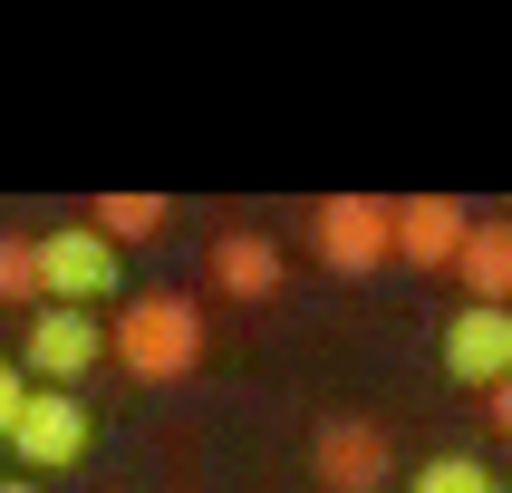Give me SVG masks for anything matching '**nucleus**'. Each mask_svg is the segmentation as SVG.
Listing matches in <instances>:
<instances>
[{
  "mask_svg": "<svg viewBox=\"0 0 512 493\" xmlns=\"http://www.w3.org/2000/svg\"><path fill=\"white\" fill-rule=\"evenodd\" d=\"M10 445H20V464H39V474H68V464L97 445V416H87L68 387H29L20 426H10Z\"/></svg>",
  "mask_w": 512,
  "mask_h": 493,
  "instance_id": "nucleus-7",
  "label": "nucleus"
},
{
  "mask_svg": "<svg viewBox=\"0 0 512 493\" xmlns=\"http://www.w3.org/2000/svg\"><path fill=\"white\" fill-rule=\"evenodd\" d=\"M310 242H319V261H329L339 281H368V271L397 261V203L387 194H329L319 223H310Z\"/></svg>",
  "mask_w": 512,
  "mask_h": 493,
  "instance_id": "nucleus-3",
  "label": "nucleus"
},
{
  "mask_svg": "<svg viewBox=\"0 0 512 493\" xmlns=\"http://www.w3.org/2000/svg\"><path fill=\"white\" fill-rule=\"evenodd\" d=\"M20 406H29V368L0 358V445H10V426H20Z\"/></svg>",
  "mask_w": 512,
  "mask_h": 493,
  "instance_id": "nucleus-14",
  "label": "nucleus"
},
{
  "mask_svg": "<svg viewBox=\"0 0 512 493\" xmlns=\"http://www.w3.org/2000/svg\"><path fill=\"white\" fill-rule=\"evenodd\" d=\"M165 213H174L165 194H97L87 232H107V242H155V232H165Z\"/></svg>",
  "mask_w": 512,
  "mask_h": 493,
  "instance_id": "nucleus-11",
  "label": "nucleus"
},
{
  "mask_svg": "<svg viewBox=\"0 0 512 493\" xmlns=\"http://www.w3.org/2000/svg\"><path fill=\"white\" fill-rule=\"evenodd\" d=\"M107 358L126 377H145V387L194 377L203 368V310L184 300V290H136V300L116 310V329H107Z\"/></svg>",
  "mask_w": 512,
  "mask_h": 493,
  "instance_id": "nucleus-1",
  "label": "nucleus"
},
{
  "mask_svg": "<svg viewBox=\"0 0 512 493\" xmlns=\"http://www.w3.org/2000/svg\"><path fill=\"white\" fill-rule=\"evenodd\" d=\"M435 358H445V377L455 387H503L512 377V310H493V300H464L445 329H435Z\"/></svg>",
  "mask_w": 512,
  "mask_h": 493,
  "instance_id": "nucleus-5",
  "label": "nucleus"
},
{
  "mask_svg": "<svg viewBox=\"0 0 512 493\" xmlns=\"http://www.w3.org/2000/svg\"><path fill=\"white\" fill-rule=\"evenodd\" d=\"M203 271H213V290H232V300H271V290H281V242H271V232H223V242L203 252Z\"/></svg>",
  "mask_w": 512,
  "mask_h": 493,
  "instance_id": "nucleus-9",
  "label": "nucleus"
},
{
  "mask_svg": "<svg viewBox=\"0 0 512 493\" xmlns=\"http://www.w3.org/2000/svg\"><path fill=\"white\" fill-rule=\"evenodd\" d=\"M29 252H39V300H49V310H87V300H107V290L126 281L116 242H107V232H87V223L29 232Z\"/></svg>",
  "mask_w": 512,
  "mask_h": 493,
  "instance_id": "nucleus-2",
  "label": "nucleus"
},
{
  "mask_svg": "<svg viewBox=\"0 0 512 493\" xmlns=\"http://www.w3.org/2000/svg\"><path fill=\"white\" fill-rule=\"evenodd\" d=\"M310 474H319V493H377L397 474V445H387L377 416H329L310 435Z\"/></svg>",
  "mask_w": 512,
  "mask_h": 493,
  "instance_id": "nucleus-4",
  "label": "nucleus"
},
{
  "mask_svg": "<svg viewBox=\"0 0 512 493\" xmlns=\"http://www.w3.org/2000/svg\"><path fill=\"white\" fill-rule=\"evenodd\" d=\"M406 493H503V474H493L484 455H426L406 474Z\"/></svg>",
  "mask_w": 512,
  "mask_h": 493,
  "instance_id": "nucleus-12",
  "label": "nucleus"
},
{
  "mask_svg": "<svg viewBox=\"0 0 512 493\" xmlns=\"http://www.w3.org/2000/svg\"><path fill=\"white\" fill-rule=\"evenodd\" d=\"M0 300H39V252H29V232H0Z\"/></svg>",
  "mask_w": 512,
  "mask_h": 493,
  "instance_id": "nucleus-13",
  "label": "nucleus"
},
{
  "mask_svg": "<svg viewBox=\"0 0 512 493\" xmlns=\"http://www.w3.org/2000/svg\"><path fill=\"white\" fill-rule=\"evenodd\" d=\"M97 358H107V329L87 310H49V300H39V319H29V339H20L29 387H78Z\"/></svg>",
  "mask_w": 512,
  "mask_h": 493,
  "instance_id": "nucleus-6",
  "label": "nucleus"
},
{
  "mask_svg": "<svg viewBox=\"0 0 512 493\" xmlns=\"http://www.w3.org/2000/svg\"><path fill=\"white\" fill-rule=\"evenodd\" d=\"M0 493H39V484H0Z\"/></svg>",
  "mask_w": 512,
  "mask_h": 493,
  "instance_id": "nucleus-16",
  "label": "nucleus"
},
{
  "mask_svg": "<svg viewBox=\"0 0 512 493\" xmlns=\"http://www.w3.org/2000/svg\"><path fill=\"white\" fill-rule=\"evenodd\" d=\"M455 281L474 290V300H493V310H512V223H484L474 213V232H464V261Z\"/></svg>",
  "mask_w": 512,
  "mask_h": 493,
  "instance_id": "nucleus-10",
  "label": "nucleus"
},
{
  "mask_svg": "<svg viewBox=\"0 0 512 493\" xmlns=\"http://www.w3.org/2000/svg\"><path fill=\"white\" fill-rule=\"evenodd\" d=\"M493 435H512V377L493 387Z\"/></svg>",
  "mask_w": 512,
  "mask_h": 493,
  "instance_id": "nucleus-15",
  "label": "nucleus"
},
{
  "mask_svg": "<svg viewBox=\"0 0 512 493\" xmlns=\"http://www.w3.org/2000/svg\"><path fill=\"white\" fill-rule=\"evenodd\" d=\"M464 232H474V213L455 194H406L397 203V261H416V271H455Z\"/></svg>",
  "mask_w": 512,
  "mask_h": 493,
  "instance_id": "nucleus-8",
  "label": "nucleus"
}]
</instances>
